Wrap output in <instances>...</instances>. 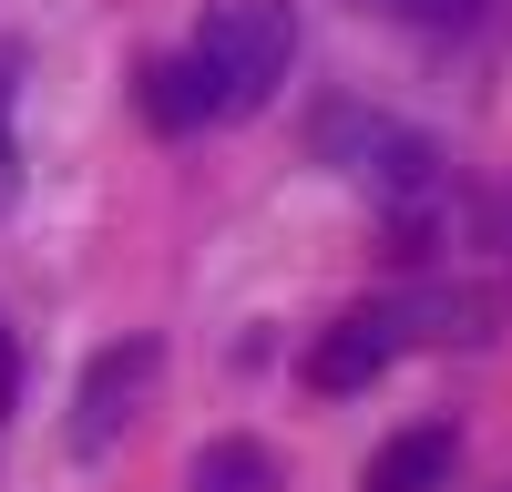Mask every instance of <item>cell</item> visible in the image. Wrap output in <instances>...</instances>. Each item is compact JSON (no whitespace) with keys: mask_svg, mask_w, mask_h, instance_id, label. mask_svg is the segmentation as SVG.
Listing matches in <instances>:
<instances>
[{"mask_svg":"<svg viewBox=\"0 0 512 492\" xmlns=\"http://www.w3.org/2000/svg\"><path fill=\"white\" fill-rule=\"evenodd\" d=\"M144 123H154V134H195V123H205V93H195V72H185V52L144 72Z\"/></svg>","mask_w":512,"mask_h":492,"instance_id":"cell-7","label":"cell"},{"mask_svg":"<svg viewBox=\"0 0 512 492\" xmlns=\"http://www.w3.org/2000/svg\"><path fill=\"white\" fill-rule=\"evenodd\" d=\"M154 369H164L154 339H113V349H93V369H82V390H72V451H82V462L123 441V421H134L144 390H154Z\"/></svg>","mask_w":512,"mask_h":492,"instance_id":"cell-3","label":"cell"},{"mask_svg":"<svg viewBox=\"0 0 512 492\" xmlns=\"http://www.w3.org/2000/svg\"><path fill=\"white\" fill-rule=\"evenodd\" d=\"M185 72L205 93V123H236L297 72V11L287 0H226L216 21L185 41Z\"/></svg>","mask_w":512,"mask_h":492,"instance_id":"cell-1","label":"cell"},{"mask_svg":"<svg viewBox=\"0 0 512 492\" xmlns=\"http://www.w3.org/2000/svg\"><path fill=\"white\" fill-rule=\"evenodd\" d=\"M11 82H21V52L0 41V205L21 195V144H11Z\"/></svg>","mask_w":512,"mask_h":492,"instance_id":"cell-9","label":"cell"},{"mask_svg":"<svg viewBox=\"0 0 512 492\" xmlns=\"http://www.w3.org/2000/svg\"><path fill=\"white\" fill-rule=\"evenodd\" d=\"M0 349H11V339H0Z\"/></svg>","mask_w":512,"mask_h":492,"instance_id":"cell-10","label":"cell"},{"mask_svg":"<svg viewBox=\"0 0 512 492\" xmlns=\"http://www.w3.org/2000/svg\"><path fill=\"white\" fill-rule=\"evenodd\" d=\"M318 154L338 175H359L390 216H420V205H441V144L410 134L390 113H318Z\"/></svg>","mask_w":512,"mask_h":492,"instance_id":"cell-2","label":"cell"},{"mask_svg":"<svg viewBox=\"0 0 512 492\" xmlns=\"http://www.w3.org/2000/svg\"><path fill=\"white\" fill-rule=\"evenodd\" d=\"M379 11H390V21H410V31H472L492 0H379Z\"/></svg>","mask_w":512,"mask_h":492,"instance_id":"cell-8","label":"cell"},{"mask_svg":"<svg viewBox=\"0 0 512 492\" xmlns=\"http://www.w3.org/2000/svg\"><path fill=\"white\" fill-rule=\"evenodd\" d=\"M185 492H277V451H267V441H246V431H226V441H205V451H195Z\"/></svg>","mask_w":512,"mask_h":492,"instance_id":"cell-6","label":"cell"},{"mask_svg":"<svg viewBox=\"0 0 512 492\" xmlns=\"http://www.w3.org/2000/svg\"><path fill=\"white\" fill-rule=\"evenodd\" d=\"M400 349H410V339H400V318H390V308H349V318H328V328H318V349H308V390L349 400V390H369Z\"/></svg>","mask_w":512,"mask_h":492,"instance_id":"cell-4","label":"cell"},{"mask_svg":"<svg viewBox=\"0 0 512 492\" xmlns=\"http://www.w3.org/2000/svg\"><path fill=\"white\" fill-rule=\"evenodd\" d=\"M451 462H461L451 421H410V431H390L369 451V482L359 492H451Z\"/></svg>","mask_w":512,"mask_h":492,"instance_id":"cell-5","label":"cell"}]
</instances>
